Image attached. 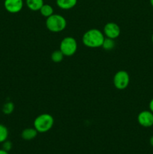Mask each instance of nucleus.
<instances>
[{
    "instance_id": "nucleus-2",
    "label": "nucleus",
    "mask_w": 153,
    "mask_h": 154,
    "mask_svg": "<svg viewBox=\"0 0 153 154\" xmlns=\"http://www.w3.org/2000/svg\"><path fill=\"white\" fill-rule=\"evenodd\" d=\"M54 124V119L49 114H41L34 120V128L40 133H45L52 129Z\"/></svg>"
},
{
    "instance_id": "nucleus-11",
    "label": "nucleus",
    "mask_w": 153,
    "mask_h": 154,
    "mask_svg": "<svg viewBox=\"0 0 153 154\" xmlns=\"http://www.w3.org/2000/svg\"><path fill=\"white\" fill-rule=\"evenodd\" d=\"M44 4V0H26V6L33 11L40 10Z\"/></svg>"
},
{
    "instance_id": "nucleus-7",
    "label": "nucleus",
    "mask_w": 153,
    "mask_h": 154,
    "mask_svg": "<svg viewBox=\"0 0 153 154\" xmlns=\"http://www.w3.org/2000/svg\"><path fill=\"white\" fill-rule=\"evenodd\" d=\"M104 35L109 38H117L120 35L119 26L116 23H107L104 27Z\"/></svg>"
},
{
    "instance_id": "nucleus-1",
    "label": "nucleus",
    "mask_w": 153,
    "mask_h": 154,
    "mask_svg": "<svg viewBox=\"0 0 153 154\" xmlns=\"http://www.w3.org/2000/svg\"><path fill=\"white\" fill-rule=\"evenodd\" d=\"M105 37L104 33L98 29H91L82 35V41L84 45L89 48H98L102 46Z\"/></svg>"
},
{
    "instance_id": "nucleus-16",
    "label": "nucleus",
    "mask_w": 153,
    "mask_h": 154,
    "mask_svg": "<svg viewBox=\"0 0 153 154\" xmlns=\"http://www.w3.org/2000/svg\"><path fill=\"white\" fill-rule=\"evenodd\" d=\"M14 110V105L12 102H6L2 107V111L4 114H10Z\"/></svg>"
},
{
    "instance_id": "nucleus-20",
    "label": "nucleus",
    "mask_w": 153,
    "mask_h": 154,
    "mask_svg": "<svg viewBox=\"0 0 153 154\" xmlns=\"http://www.w3.org/2000/svg\"><path fill=\"white\" fill-rule=\"evenodd\" d=\"M149 143H150V144H151L152 147H153V135H152L151 138H150Z\"/></svg>"
},
{
    "instance_id": "nucleus-17",
    "label": "nucleus",
    "mask_w": 153,
    "mask_h": 154,
    "mask_svg": "<svg viewBox=\"0 0 153 154\" xmlns=\"http://www.w3.org/2000/svg\"><path fill=\"white\" fill-rule=\"evenodd\" d=\"M12 148V143L10 142V141H4V142L2 143V149L3 150H6V151L9 152Z\"/></svg>"
},
{
    "instance_id": "nucleus-3",
    "label": "nucleus",
    "mask_w": 153,
    "mask_h": 154,
    "mask_svg": "<svg viewBox=\"0 0 153 154\" xmlns=\"http://www.w3.org/2000/svg\"><path fill=\"white\" fill-rule=\"evenodd\" d=\"M67 21L65 18L60 14H53L46 18V26L52 32H60L66 28Z\"/></svg>"
},
{
    "instance_id": "nucleus-14",
    "label": "nucleus",
    "mask_w": 153,
    "mask_h": 154,
    "mask_svg": "<svg viewBox=\"0 0 153 154\" xmlns=\"http://www.w3.org/2000/svg\"><path fill=\"white\" fill-rule=\"evenodd\" d=\"M63 58H64V54H62V52L60 50L54 51L51 54V60L54 63H60V62L62 61Z\"/></svg>"
},
{
    "instance_id": "nucleus-19",
    "label": "nucleus",
    "mask_w": 153,
    "mask_h": 154,
    "mask_svg": "<svg viewBox=\"0 0 153 154\" xmlns=\"http://www.w3.org/2000/svg\"><path fill=\"white\" fill-rule=\"evenodd\" d=\"M0 154H9L8 152L6 150H3V149H0Z\"/></svg>"
},
{
    "instance_id": "nucleus-6",
    "label": "nucleus",
    "mask_w": 153,
    "mask_h": 154,
    "mask_svg": "<svg viewBox=\"0 0 153 154\" xmlns=\"http://www.w3.org/2000/svg\"><path fill=\"white\" fill-rule=\"evenodd\" d=\"M137 122L142 127H151L153 126V113L150 110L141 111L137 116Z\"/></svg>"
},
{
    "instance_id": "nucleus-4",
    "label": "nucleus",
    "mask_w": 153,
    "mask_h": 154,
    "mask_svg": "<svg viewBox=\"0 0 153 154\" xmlns=\"http://www.w3.org/2000/svg\"><path fill=\"white\" fill-rule=\"evenodd\" d=\"M60 51L64 56L70 57L73 56L77 50V42L73 37H65L60 43Z\"/></svg>"
},
{
    "instance_id": "nucleus-12",
    "label": "nucleus",
    "mask_w": 153,
    "mask_h": 154,
    "mask_svg": "<svg viewBox=\"0 0 153 154\" xmlns=\"http://www.w3.org/2000/svg\"><path fill=\"white\" fill-rule=\"evenodd\" d=\"M39 11H40L42 16L45 17L46 18L49 17L52 14H53V8L50 5L44 4Z\"/></svg>"
},
{
    "instance_id": "nucleus-9",
    "label": "nucleus",
    "mask_w": 153,
    "mask_h": 154,
    "mask_svg": "<svg viewBox=\"0 0 153 154\" xmlns=\"http://www.w3.org/2000/svg\"><path fill=\"white\" fill-rule=\"evenodd\" d=\"M57 6L63 10H69L74 7L77 3V0H56Z\"/></svg>"
},
{
    "instance_id": "nucleus-10",
    "label": "nucleus",
    "mask_w": 153,
    "mask_h": 154,
    "mask_svg": "<svg viewBox=\"0 0 153 154\" xmlns=\"http://www.w3.org/2000/svg\"><path fill=\"white\" fill-rule=\"evenodd\" d=\"M38 133V132L34 128H26L22 132L21 137L22 138V139L26 140V141H31L36 138Z\"/></svg>"
},
{
    "instance_id": "nucleus-5",
    "label": "nucleus",
    "mask_w": 153,
    "mask_h": 154,
    "mask_svg": "<svg viewBox=\"0 0 153 154\" xmlns=\"http://www.w3.org/2000/svg\"><path fill=\"white\" fill-rule=\"evenodd\" d=\"M130 83V76L126 71L120 70L113 77V84L118 90H122L128 87Z\"/></svg>"
},
{
    "instance_id": "nucleus-13",
    "label": "nucleus",
    "mask_w": 153,
    "mask_h": 154,
    "mask_svg": "<svg viewBox=\"0 0 153 154\" xmlns=\"http://www.w3.org/2000/svg\"><path fill=\"white\" fill-rule=\"evenodd\" d=\"M116 44L114 42V39L109 38H105L104 40L103 44H102V48L105 50V51H111L114 48Z\"/></svg>"
},
{
    "instance_id": "nucleus-15",
    "label": "nucleus",
    "mask_w": 153,
    "mask_h": 154,
    "mask_svg": "<svg viewBox=\"0 0 153 154\" xmlns=\"http://www.w3.org/2000/svg\"><path fill=\"white\" fill-rule=\"evenodd\" d=\"M8 129L4 125L0 124V143H3L8 139Z\"/></svg>"
},
{
    "instance_id": "nucleus-18",
    "label": "nucleus",
    "mask_w": 153,
    "mask_h": 154,
    "mask_svg": "<svg viewBox=\"0 0 153 154\" xmlns=\"http://www.w3.org/2000/svg\"><path fill=\"white\" fill-rule=\"evenodd\" d=\"M148 107H149V110L153 113V99H151V101L149 102L148 104Z\"/></svg>"
},
{
    "instance_id": "nucleus-22",
    "label": "nucleus",
    "mask_w": 153,
    "mask_h": 154,
    "mask_svg": "<svg viewBox=\"0 0 153 154\" xmlns=\"http://www.w3.org/2000/svg\"><path fill=\"white\" fill-rule=\"evenodd\" d=\"M152 43H153V34H152Z\"/></svg>"
},
{
    "instance_id": "nucleus-8",
    "label": "nucleus",
    "mask_w": 153,
    "mask_h": 154,
    "mask_svg": "<svg viewBox=\"0 0 153 154\" xmlns=\"http://www.w3.org/2000/svg\"><path fill=\"white\" fill-rule=\"evenodd\" d=\"M4 7L9 13L16 14L23 8V0H4Z\"/></svg>"
},
{
    "instance_id": "nucleus-21",
    "label": "nucleus",
    "mask_w": 153,
    "mask_h": 154,
    "mask_svg": "<svg viewBox=\"0 0 153 154\" xmlns=\"http://www.w3.org/2000/svg\"><path fill=\"white\" fill-rule=\"evenodd\" d=\"M149 1H150V4H151L152 7L153 8V0H149Z\"/></svg>"
}]
</instances>
